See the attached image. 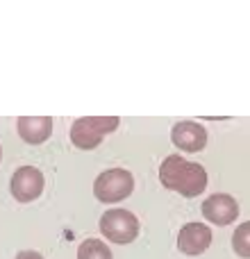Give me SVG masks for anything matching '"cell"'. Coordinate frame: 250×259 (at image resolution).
I'll return each instance as SVG.
<instances>
[{"instance_id":"1","label":"cell","mask_w":250,"mask_h":259,"mask_svg":"<svg viewBox=\"0 0 250 259\" xmlns=\"http://www.w3.org/2000/svg\"><path fill=\"white\" fill-rule=\"evenodd\" d=\"M159 182L169 191H178L184 198H196L207 187V170L180 155H169L159 166Z\"/></svg>"},{"instance_id":"2","label":"cell","mask_w":250,"mask_h":259,"mask_svg":"<svg viewBox=\"0 0 250 259\" xmlns=\"http://www.w3.org/2000/svg\"><path fill=\"white\" fill-rule=\"evenodd\" d=\"M118 125H121L118 116H82L73 123L71 141L80 150H94L100 146L105 134L114 132Z\"/></svg>"},{"instance_id":"3","label":"cell","mask_w":250,"mask_h":259,"mask_svg":"<svg viewBox=\"0 0 250 259\" xmlns=\"http://www.w3.org/2000/svg\"><path fill=\"white\" fill-rule=\"evenodd\" d=\"M100 232L112 243L125 246L132 243L139 234V221L128 209H109L100 216Z\"/></svg>"},{"instance_id":"4","label":"cell","mask_w":250,"mask_h":259,"mask_svg":"<svg viewBox=\"0 0 250 259\" xmlns=\"http://www.w3.org/2000/svg\"><path fill=\"white\" fill-rule=\"evenodd\" d=\"M134 178L125 168H109L98 175L94 184V193L100 202H118L132 193Z\"/></svg>"},{"instance_id":"5","label":"cell","mask_w":250,"mask_h":259,"mask_svg":"<svg viewBox=\"0 0 250 259\" xmlns=\"http://www.w3.org/2000/svg\"><path fill=\"white\" fill-rule=\"evenodd\" d=\"M9 189H12V196L16 198L18 202H32L44 191V175H41V170L34 168V166H21V168L12 175Z\"/></svg>"},{"instance_id":"6","label":"cell","mask_w":250,"mask_h":259,"mask_svg":"<svg viewBox=\"0 0 250 259\" xmlns=\"http://www.w3.org/2000/svg\"><path fill=\"white\" fill-rule=\"evenodd\" d=\"M202 216L214 225H230L237 221L239 205L228 193H214L202 202Z\"/></svg>"},{"instance_id":"7","label":"cell","mask_w":250,"mask_h":259,"mask_svg":"<svg viewBox=\"0 0 250 259\" xmlns=\"http://www.w3.org/2000/svg\"><path fill=\"white\" fill-rule=\"evenodd\" d=\"M171 141L184 152H200L207 146V130L193 121H180L171 130Z\"/></svg>"},{"instance_id":"8","label":"cell","mask_w":250,"mask_h":259,"mask_svg":"<svg viewBox=\"0 0 250 259\" xmlns=\"http://www.w3.org/2000/svg\"><path fill=\"white\" fill-rule=\"evenodd\" d=\"M212 246V230L202 223H187L178 234V248L184 255H202Z\"/></svg>"},{"instance_id":"9","label":"cell","mask_w":250,"mask_h":259,"mask_svg":"<svg viewBox=\"0 0 250 259\" xmlns=\"http://www.w3.org/2000/svg\"><path fill=\"white\" fill-rule=\"evenodd\" d=\"M18 134L25 143H44L53 134V118L50 116H21L18 118Z\"/></svg>"},{"instance_id":"10","label":"cell","mask_w":250,"mask_h":259,"mask_svg":"<svg viewBox=\"0 0 250 259\" xmlns=\"http://www.w3.org/2000/svg\"><path fill=\"white\" fill-rule=\"evenodd\" d=\"M77 259H112V250L100 239H87L77 248Z\"/></svg>"},{"instance_id":"11","label":"cell","mask_w":250,"mask_h":259,"mask_svg":"<svg viewBox=\"0 0 250 259\" xmlns=\"http://www.w3.org/2000/svg\"><path fill=\"white\" fill-rule=\"evenodd\" d=\"M232 248L239 257L250 259V221L241 223L232 234Z\"/></svg>"},{"instance_id":"12","label":"cell","mask_w":250,"mask_h":259,"mask_svg":"<svg viewBox=\"0 0 250 259\" xmlns=\"http://www.w3.org/2000/svg\"><path fill=\"white\" fill-rule=\"evenodd\" d=\"M16 259H44V257H41V252H36V250H23L16 255Z\"/></svg>"},{"instance_id":"13","label":"cell","mask_w":250,"mask_h":259,"mask_svg":"<svg viewBox=\"0 0 250 259\" xmlns=\"http://www.w3.org/2000/svg\"><path fill=\"white\" fill-rule=\"evenodd\" d=\"M0 157H3V148H0Z\"/></svg>"}]
</instances>
